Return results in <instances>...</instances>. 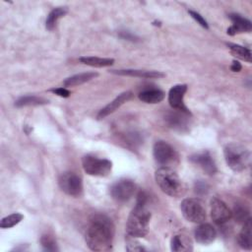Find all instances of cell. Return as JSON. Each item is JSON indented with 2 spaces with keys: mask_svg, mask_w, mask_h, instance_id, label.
<instances>
[{
  "mask_svg": "<svg viewBox=\"0 0 252 252\" xmlns=\"http://www.w3.org/2000/svg\"><path fill=\"white\" fill-rule=\"evenodd\" d=\"M114 225L111 220L104 215L94 216L86 229L85 240L93 251H109L112 249Z\"/></svg>",
  "mask_w": 252,
  "mask_h": 252,
  "instance_id": "6da1fadb",
  "label": "cell"
},
{
  "mask_svg": "<svg viewBox=\"0 0 252 252\" xmlns=\"http://www.w3.org/2000/svg\"><path fill=\"white\" fill-rule=\"evenodd\" d=\"M150 220L151 213L146 208V205L136 204L126 222L127 234L132 238L145 237L149 232Z\"/></svg>",
  "mask_w": 252,
  "mask_h": 252,
  "instance_id": "7a4b0ae2",
  "label": "cell"
},
{
  "mask_svg": "<svg viewBox=\"0 0 252 252\" xmlns=\"http://www.w3.org/2000/svg\"><path fill=\"white\" fill-rule=\"evenodd\" d=\"M155 179L160 190L168 196L178 197L183 194L184 186L176 171L169 166H161L155 172Z\"/></svg>",
  "mask_w": 252,
  "mask_h": 252,
  "instance_id": "3957f363",
  "label": "cell"
},
{
  "mask_svg": "<svg viewBox=\"0 0 252 252\" xmlns=\"http://www.w3.org/2000/svg\"><path fill=\"white\" fill-rule=\"evenodd\" d=\"M223 155L226 164L235 172L243 171L250 163V152L242 145L227 144L223 149Z\"/></svg>",
  "mask_w": 252,
  "mask_h": 252,
  "instance_id": "277c9868",
  "label": "cell"
},
{
  "mask_svg": "<svg viewBox=\"0 0 252 252\" xmlns=\"http://www.w3.org/2000/svg\"><path fill=\"white\" fill-rule=\"evenodd\" d=\"M82 165L85 172L92 176L105 177L110 174L112 162L107 158H100L94 155H86L82 158Z\"/></svg>",
  "mask_w": 252,
  "mask_h": 252,
  "instance_id": "5b68a950",
  "label": "cell"
},
{
  "mask_svg": "<svg viewBox=\"0 0 252 252\" xmlns=\"http://www.w3.org/2000/svg\"><path fill=\"white\" fill-rule=\"evenodd\" d=\"M183 217L191 222L202 223L206 220V209L203 203L195 198L184 199L180 204Z\"/></svg>",
  "mask_w": 252,
  "mask_h": 252,
  "instance_id": "8992f818",
  "label": "cell"
},
{
  "mask_svg": "<svg viewBox=\"0 0 252 252\" xmlns=\"http://www.w3.org/2000/svg\"><path fill=\"white\" fill-rule=\"evenodd\" d=\"M60 189L69 196L80 197L83 194V182L79 175L68 171L62 173L58 178Z\"/></svg>",
  "mask_w": 252,
  "mask_h": 252,
  "instance_id": "52a82bcc",
  "label": "cell"
},
{
  "mask_svg": "<svg viewBox=\"0 0 252 252\" xmlns=\"http://www.w3.org/2000/svg\"><path fill=\"white\" fill-rule=\"evenodd\" d=\"M136 191V184L131 179H120L113 183L110 187L111 197L118 203L129 201Z\"/></svg>",
  "mask_w": 252,
  "mask_h": 252,
  "instance_id": "ba28073f",
  "label": "cell"
},
{
  "mask_svg": "<svg viewBox=\"0 0 252 252\" xmlns=\"http://www.w3.org/2000/svg\"><path fill=\"white\" fill-rule=\"evenodd\" d=\"M155 160L163 166H168L177 159V153L175 150L164 141H158L153 148Z\"/></svg>",
  "mask_w": 252,
  "mask_h": 252,
  "instance_id": "9c48e42d",
  "label": "cell"
},
{
  "mask_svg": "<svg viewBox=\"0 0 252 252\" xmlns=\"http://www.w3.org/2000/svg\"><path fill=\"white\" fill-rule=\"evenodd\" d=\"M211 217L215 223L223 224L231 218V211L227 205L219 198H213L211 200Z\"/></svg>",
  "mask_w": 252,
  "mask_h": 252,
  "instance_id": "30bf717a",
  "label": "cell"
},
{
  "mask_svg": "<svg viewBox=\"0 0 252 252\" xmlns=\"http://www.w3.org/2000/svg\"><path fill=\"white\" fill-rule=\"evenodd\" d=\"M186 91H187V85L180 84V85L173 86L168 93V102L173 109H177L185 113L191 114L190 110L187 108V106L184 103V95Z\"/></svg>",
  "mask_w": 252,
  "mask_h": 252,
  "instance_id": "8fae6325",
  "label": "cell"
},
{
  "mask_svg": "<svg viewBox=\"0 0 252 252\" xmlns=\"http://www.w3.org/2000/svg\"><path fill=\"white\" fill-rule=\"evenodd\" d=\"M190 160L201 167L209 175H214L218 170L216 162L209 152L197 153L190 157Z\"/></svg>",
  "mask_w": 252,
  "mask_h": 252,
  "instance_id": "7c38bea8",
  "label": "cell"
},
{
  "mask_svg": "<svg viewBox=\"0 0 252 252\" xmlns=\"http://www.w3.org/2000/svg\"><path fill=\"white\" fill-rule=\"evenodd\" d=\"M189 115L188 113H185L183 111L175 109L174 111L168 113L165 117V120L169 127L172 129L178 130V131H184L188 129V126L190 124L189 121Z\"/></svg>",
  "mask_w": 252,
  "mask_h": 252,
  "instance_id": "4fadbf2b",
  "label": "cell"
},
{
  "mask_svg": "<svg viewBox=\"0 0 252 252\" xmlns=\"http://www.w3.org/2000/svg\"><path fill=\"white\" fill-rule=\"evenodd\" d=\"M195 240L203 245H208L215 241L217 237V231L213 225L210 223H201L196 227L194 231Z\"/></svg>",
  "mask_w": 252,
  "mask_h": 252,
  "instance_id": "5bb4252c",
  "label": "cell"
},
{
  "mask_svg": "<svg viewBox=\"0 0 252 252\" xmlns=\"http://www.w3.org/2000/svg\"><path fill=\"white\" fill-rule=\"evenodd\" d=\"M133 96V93L132 92H124L122 94H120L118 96H116L111 102H109L108 104H106L102 109L99 110V112L97 113V119H103L104 117H106L107 115L113 113L116 109H118L122 104H124L126 101H128L129 99H131Z\"/></svg>",
  "mask_w": 252,
  "mask_h": 252,
  "instance_id": "9a60e30c",
  "label": "cell"
},
{
  "mask_svg": "<svg viewBox=\"0 0 252 252\" xmlns=\"http://www.w3.org/2000/svg\"><path fill=\"white\" fill-rule=\"evenodd\" d=\"M229 19L232 22V25L227 29V34L234 35L241 32H249L252 30L251 22L243 18L238 14H229Z\"/></svg>",
  "mask_w": 252,
  "mask_h": 252,
  "instance_id": "2e32d148",
  "label": "cell"
},
{
  "mask_svg": "<svg viewBox=\"0 0 252 252\" xmlns=\"http://www.w3.org/2000/svg\"><path fill=\"white\" fill-rule=\"evenodd\" d=\"M113 74L121 75V76H130L144 79H156L162 78L165 74L159 71H148V70H135V69H124V70H113L111 71Z\"/></svg>",
  "mask_w": 252,
  "mask_h": 252,
  "instance_id": "e0dca14e",
  "label": "cell"
},
{
  "mask_svg": "<svg viewBox=\"0 0 252 252\" xmlns=\"http://www.w3.org/2000/svg\"><path fill=\"white\" fill-rule=\"evenodd\" d=\"M237 242L239 246L243 249L250 250L252 248V241H251V219L248 218L243 222V227L241 228L238 237Z\"/></svg>",
  "mask_w": 252,
  "mask_h": 252,
  "instance_id": "ac0fdd59",
  "label": "cell"
},
{
  "mask_svg": "<svg viewBox=\"0 0 252 252\" xmlns=\"http://www.w3.org/2000/svg\"><path fill=\"white\" fill-rule=\"evenodd\" d=\"M96 72H84L80 74H76L74 76H71L67 79L64 80L63 84L65 87H75V86H80L84 83H87L95 77H97Z\"/></svg>",
  "mask_w": 252,
  "mask_h": 252,
  "instance_id": "d6986e66",
  "label": "cell"
},
{
  "mask_svg": "<svg viewBox=\"0 0 252 252\" xmlns=\"http://www.w3.org/2000/svg\"><path fill=\"white\" fill-rule=\"evenodd\" d=\"M164 93L158 89H149L139 94V99L146 103H158L164 98Z\"/></svg>",
  "mask_w": 252,
  "mask_h": 252,
  "instance_id": "ffe728a7",
  "label": "cell"
},
{
  "mask_svg": "<svg viewBox=\"0 0 252 252\" xmlns=\"http://www.w3.org/2000/svg\"><path fill=\"white\" fill-rule=\"evenodd\" d=\"M67 7H56L52 9L49 14L47 15L46 21H45V28L48 31H53L56 27V24L58 20L62 17H64L67 13Z\"/></svg>",
  "mask_w": 252,
  "mask_h": 252,
  "instance_id": "44dd1931",
  "label": "cell"
},
{
  "mask_svg": "<svg viewBox=\"0 0 252 252\" xmlns=\"http://www.w3.org/2000/svg\"><path fill=\"white\" fill-rule=\"evenodd\" d=\"M83 64L92 66V67H108L113 65L114 59L112 58H101L95 56H82L79 59Z\"/></svg>",
  "mask_w": 252,
  "mask_h": 252,
  "instance_id": "7402d4cb",
  "label": "cell"
},
{
  "mask_svg": "<svg viewBox=\"0 0 252 252\" xmlns=\"http://www.w3.org/2000/svg\"><path fill=\"white\" fill-rule=\"evenodd\" d=\"M227 47L230 50V53L235 57L249 63L252 61V54L249 48L235 43H227Z\"/></svg>",
  "mask_w": 252,
  "mask_h": 252,
  "instance_id": "603a6c76",
  "label": "cell"
},
{
  "mask_svg": "<svg viewBox=\"0 0 252 252\" xmlns=\"http://www.w3.org/2000/svg\"><path fill=\"white\" fill-rule=\"evenodd\" d=\"M48 103V100L39 97L36 95H25L21 96L15 101V105L18 107H23V106H34V105H42Z\"/></svg>",
  "mask_w": 252,
  "mask_h": 252,
  "instance_id": "cb8c5ba5",
  "label": "cell"
},
{
  "mask_svg": "<svg viewBox=\"0 0 252 252\" xmlns=\"http://www.w3.org/2000/svg\"><path fill=\"white\" fill-rule=\"evenodd\" d=\"M170 249L172 251H191L192 244L188 242L182 235H174L170 241Z\"/></svg>",
  "mask_w": 252,
  "mask_h": 252,
  "instance_id": "d4e9b609",
  "label": "cell"
},
{
  "mask_svg": "<svg viewBox=\"0 0 252 252\" xmlns=\"http://www.w3.org/2000/svg\"><path fill=\"white\" fill-rule=\"evenodd\" d=\"M24 219V216L20 213H13L5 218H3L0 221L1 228H10L18 224L22 220Z\"/></svg>",
  "mask_w": 252,
  "mask_h": 252,
  "instance_id": "484cf974",
  "label": "cell"
},
{
  "mask_svg": "<svg viewBox=\"0 0 252 252\" xmlns=\"http://www.w3.org/2000/svg\"><path fill=\"white\" fill-rule=\"evenodd\" d=\"M232 217L238 221V222H244L249 217V211L245 206L241 205H236L231 212Z\"/></svg>",
  "mask_w": 252,
  "mask_h": 252,
  "instance_id": "4316f807",
  "label": "cell"
},
{
  "mask_svg": "<svg viewBox=\"0 0 252 252\" xmlns=\"http://www.w3.org/2000/svg\"><path fill=\"white\" fill-rule=\"evenodd\" d=\"M40 244L45 251H57L58 247L55 239L49 234H43L40 238Z\"/></svg>",
  "mask_w": 252,
  "mask_h": 252,
  "instance_id": "83f0119b",
  "label": "cell"
},
{
  "mask_svg": "<svg viewBox=\"0 0 252 252\" xmlns=\"http://www.w3.org/2000/svg\"><path fill=\"white\" fill-rule=\"evenodd\" d=\"M188 12H189L190 16H191L201 27H203L204 29H209V25H208L207 21H206L199 13H197V12H195V11H192V10H189Z\"/></svg>",
  "mask_w": 252,
  "mask_h": 252,
  "instance_id": "f1b7e54d",
  "label": "cell"
},
{
  "mask_svg": "<svg viewBox=\"0 0 252 252\" xmlns=\"http://www.w3.org/2000/svg\"><path fill=\"white\" fill-rule=\"evenodd\" d=\"M126 250L128 251H145L146 248L140 244L138 241H135L134 239L129 240L128 244L126 245Z\"/></svg>",
  "mask_w": 252,
  "mask_h": 252,
  "instance_id": "f546056e",
  "label": "cell"
},
{
  "mask_svg": "<svg viewBox=\"0 0 252 252\" xmlns=\"http://www.w3.org/2000/svg\"><path fill=\"white\" fill-rule=\"evenodd\" d=\"M208 190H209V185L206 182H204L202 180H199L196 182V184H195L196 193L202 195V194H206L208 192Z\"/></svg>",
  "mask_w": 252,
  "mask_h": 252,
  "instance_id": "4dcf8cb0",
  "label": "cell"
},
{
  "mask_svg": "<svg viewBox=\"0 0 252 252\" xmlns=\"http://www.w3.org/2000/svg\"><path fill=\"white\" fill-rule=\"evenodd\" d=\"M50 92L61 97H68L71 94L70 91H68L66 88H53L50 90Z\"/></svg>",
  "mask_w": 252,
  "mask_h": 252,
  "instance_id": "1f68e13d",
  "label": "cell"
},
{
  "mask_svg": "<svg viewBox=\"0 0 252 252\" xmlns=\"http://www.w3.org/2000/svg\"><path fill=\"white\" fill-rule=\"evenodd\" d=\"M119 35H120L122 38H124V39H128V40H132V41H135V40L138 39V37H137L136 35L132 34V33L129 32H121L119 33Z\"/></svg>",
  "mask_w": 252,
  "mask_h": 252,
  "instance_id": "d6a6232c",
  "label": "cell"
},
{
  "mask_svg": "<svg viewBox=\"0 0 252 252\" xmlns=\"http://www.w3.org/2000/svg\"><path fill=\"white\" fill-rule=\"evenodd\" d=\"M230 69H231V71H233V72H239V71L241 70V64H240L238 61L233 60V61H232V64H231V66H230Z\"/></svg>",
  "mask_w": 252,
  "mask_h": 252,
  "instance_id": "836d02e7",
  "label": "cell"
}]
</instances>
